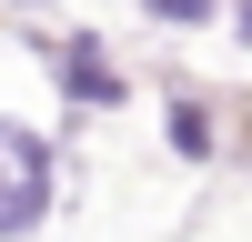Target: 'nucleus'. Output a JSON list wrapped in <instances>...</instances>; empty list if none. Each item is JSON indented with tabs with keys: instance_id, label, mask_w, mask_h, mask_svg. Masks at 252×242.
Instances as JSON below:
<instances>
[{
	"instance_id": "1",
	"label": "nucleus",
	"mask_w": 252,
	"mask_h": 242,
	"mask_svg": "<svg viewBox=\"0 0 252 242\" xmlns=\"http://www.w3.org/2000/svg\"><path fill=\"white\" fill-rule=\"evenodd\" d=\"M51 212V141L31 121H0V232H31Z\"/></svg>"
},
{
	"instance_id": "2",
	"label": "nucleus",
	"mask_w": 252,
	"mask_h": 242,
	"mask_svg": "<svg viewBox=\"0 0 252 242\" xmlns=\"http://www.w3.org/2000/svg\"><path fill=\"white\" fill-rule=\"evenodd\" d=\"M61 81H71V101H121V71L91 51V40H71V51H61Z\"/></svg>"
},
{
	"instance_id": "3",
	"label": "nucleus",
	"mask_w": 252,
	"mask_h": 242,
	"mask_svg": "<svg viewBox=\"0 0 252 242\" xmlns=\"http://www.w3.org/2000/svg\"><path fill=\"white\" fill-rule=\"evenodd\" d=\"M152 10H172V20H202V0H152Z\"/></svg>"
}]
</instances>
